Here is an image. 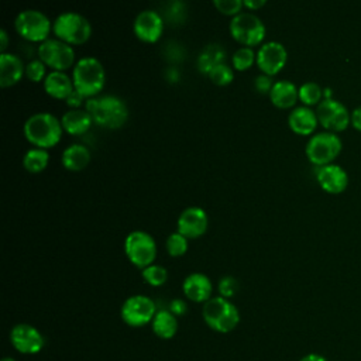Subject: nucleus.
Returning a JSON list of instances; mask_svg holds the SVG:
<instances>
[{
	"label": "nucleus",
	"mask_w": 361,
	"mask_h": 361,
	"mask_svg": "<svg viewBox=\"0 0 361 361\" xmlns=\"http://www.w3.org/2000/svg\"><path fill=\"white\" fill-rule=\"evenodd\" d=\"M39 59L52 71L65 72L71 66H75V49L72 45L58 39L48 38L38 45Z\"/></svg>",
	"instance_id": "nucleus-10"
},
{
	"label": "nucleus",
	"mask_w": 361,
	"mask_h": 361,
	"mask_svg": "<svg viewBox=\"0 0 361 361\" xmlns=\"http://www.w3.org/2000/svg\"><path fill=\"white\" fill-rule=\"evenodd\" d=\"M155 302L145 295H133L124 300L120 309L123 322L131 327H142L152 322L157 314Z\"/></svg>",
	"instance_id": "nucleus-11"
},
{
	"label": "nucleus",
	"mask_w": 361,
	"mask_h": 361,
	"mask_svg": "<svg viewBox=\"0 0 361 361\" xmlns=\"http://www.w3.org/2000/svg\"><path fill=\"white\" fill-rule=\"evenodd\" d=\"M168 310H169L172 314H175V316H183V314L186 313V310H188V305H186L185 300L176 298V299H172V300L169 302Z\"/></svg>",
	"instance_id": "nucleus-38"
},
{
	"label": "nucleus",
	"mask_w": 361,
	"mask_h": 361,
	"mask_svg": "<svg viewBox=\"0 0 361 361\" xmlns=\"http://www.w3.org/2000/svg\"><path fill=\"white\" fill-rule=\"evenodd\" d=\"M133 30L135 37L142 42H155L164 32V18L152 8L142 10L135 16Z\"/></svg>",
	"instance_id": "nucleus-15"
},
{
	"label": "nucleus",
	"mask_w": 361,
	"mask_h": 361,
	"mask_svg": "<svg viewBox=\"0 0 361 361\" xmlns=\"http://www.w3.org/2000/svg\"><path fill=\"white\" fill-rule=\"evenodd\" d=\"M49 162V154L44 148H30L23 157V166L31 173L42 172Z\"/></svg>",
	"instance_id": "nucleus-27"
},
{
	"label": "nucleus",
	"mask_w": 361,
	"mask_h": 361,
	"mask_svg": "<svg viewBox=\"0 0 361 361\" xmlns=\"http://www.w3.org/2000/svg\"><path fill=\"white\" fill-rule=\"evenodd\" d=\"M343 147L341 138L331 131H322L312 135L306 142V155L316 166L331 164Z\"/></svg>",
	"instance_id": "nucleus-9"
},
{
	"label": "nucleus",
	"mask_w": 361,
	"mask_h": 361,
	"mask_svg": "<svg viewBox=\"0 0 361 361\" xmlns=\"http://www.w3.org/2000/svg\"><path fill=\"white\" fill-rule=\"evenodd\" d=\"M188 240L185 235H182L180 233L175 231L172 234L168 235L166 241H165V248L168 251V254L171 257H180L188 251Z\"/></svg>",
	"instance_id": "nucleus-31"
},
{
	"label": "nucleus",
	"mask_w": 361,
	"mask_h": 361,
	"mask_svg": "<svg viewBox=\"0 0 361 361\" xmlns=\"http://www.w3.org/2000/svg\"><path fill=\"white\" fill-rule=\"evenodd\" d=\"M124 252L130 262L141 269L154 264L157 257V244L154 237L142 230H134L124 240Z\"/></svg>",
	"instance_id": "nucleus-8"
},
{
	"label": "nucleus",
	"mask_w": 361,
	"mask_h": 361,
	"mask_svg": "<svg viewBox=\"0 0 361 361\" xmlns=\"http://www.w3.org/2000/svg\"><path fill=\"white\" fill-rule=\"evenodd\" d=\"M269 99L272 104L278 109H289L295 106L299 99V87L290 80L282 79L274 82V86L269 92Z\"/></svg>",
	"instance_id": "nucleus-22"
},
{
	"label": "nucleus",
	"mask_w": 361,
	"mask_h": 361,
	"mask_svg": "<svg viewBox=\"0 0 361 361\" xmlns=\"http://www.w3.org/2000/svg\"><path fill=\"white\" fill-rule=\"evenodd\" d=\"M45 63L38 58V59H32L25 65V76L31 80V82H44L45 76L48 73H45Z\"/></svg>",
	"instance_id": "nucleus-33"
},
{
	"label": "nucleus",
	"mask_w": 361,
	"mask_h": 361,
	"mask_svg": "<svg viewBox=\"0 0 361 361\" xmlns=\"http://www.w3.org/2000/svg\"><path fill=\"white\" fill-rule=\"evenodd\" d=\"M182 290L185 296L196 303H206L213 293V283L207 275L202 272L189 274L182 283Z\"/></svg>",
	"instance_id": "nucleus-18"
},
{
	"label": "nucleus",
	"mask_w": 361,
	"mask_h": 361,
	"mask_svg": "<svg viewBox=\"0 0 361 361\" xmlns=\"http://www.w3.org/2000/svg\"><path fill=\"white\" fill-rule=\"evenodd\" d=\"M228 30L237 42L250 48L261 44L265 37V25L262 20L251 11H241L234 16L230 20Z\"/></svg>",
	"instance_id": "nucleus-6"
},
{
	"label": "nucleus",
	"mask_w": 361,
	"mask_h": 361,
	"mask_svg": "<svg viewBox=\"0 0 361 361\" xmlns=\"http://www.w3.org/2000/svg\"><path fill=\"white\" fill-rule=\"evenodd\" d=\"M317 123L319 120L316 111H313L309 106H296L288 116V124L290 130L300 135L312 134Z\"/></svg>",
	"instance_id": "nucleus-20"
},
{
	"label": "nucleus",
	"mask_w": 361,
	"mask_h": 361,
	"mask_svg": "<svg viewBox=\"0 0 361 361\" xmlns=\"http://www.w3.org/2000/svg\"><path fill=\"white\" fill-rule=\"evenodd\" d=\"M85 110L90 114L94 124L109 130L123 127L128 118L126 102L114 94H99L86 99Z\"/></svg>",
	"instance_id": "nucleus-1"
},
{
	"label": "nucleus",
	"mask_w": 361,
	"mask_h": 361,
	"mask_svg": "<svg viewBox=\"0 0 361 361\" xmlns=\"http://www.w3.org/2000/svg\"><path fill=\"white\" fill-rule=\"evenodd\" d=\"M213 6L226 16H237L244 7L243 0H213Z\"/></svg>",
	"instance_id": "nucleus-34"
},
{
	"label": "nucleus",
	"mask_w": 361,
	"mask_h": 361,
	"mask_svg": "<svg viewBox=\"0 0 361 361\" xmlns=\"http://www.w3.org/2000/svg\"><path fill=\"white\" fill-rule=\"evenodd\" d=\"M72 80L75 90L86 99L99 96L106 83L104 66L94 56H83L72 69Z\"/></svg>",
	"instance_id": "nucleus-3"
},
{
	"label": "nucleus",
	"mask_w": 361,
	"mask_h": 361,
	"mask_svg": "<svg viewBox=\"0 0 361 361\" xmlns=\"http://www.w3.org/2000/svg\"><path fill=\"white\" fill-rule=\"evenodd\" d=\"M224 59H226V49L220 44H209L200 51L197 56V62H196L197 69L200 73L209 75V72L214 66L224 63Z\"/></svg>",
	"instance_id": "nucleus-26"
},
{
	"label": "nucleus",
	"mask_w": 361,
	"mask_h": 361,
	"mask_svg": "<svg viewBox=\"0 0 361 361\" xmlns=\"http://www.w3.org/2000/svg\"><path fill=\"white\" fill-rule=\"evenodd\" d=\"M202 316L204 323L217 333H228L234 330L240 322L237 306L223 296H213L203 303Z\"/></svg>",
	"instance_id": "nucleus-4"
},
{
	"label": "nucleus",
	"mask_w": 361,
	"mask_h": 361,
	"mask_svg": "<svg viewBox=\"0 0 361 361\" xmlns=\"http://www.w3.org/2000/svg\"><path fill=\"white\" fill-rule=\"evenodd\" d=\"M7 47H8V34L3 28V30H0V54H4Z\"/></svg>",
	"instance_id": "nucleus-42"
},
{
	"label": "nucleus",
	"mask_w": 361,
	"mask_h": 361,
	"mask_svg": "<svg viewBox=\"0 0 361 361\" xmlns=\"http://www.w3.org/2000/svg\"><path fill=\"white\" fill-rule=\"evenodd\" d=\"M141 276L151 286H162L168 279V271L162 265L151 264L149 267L141 269Z\"/></svg>",
	"instance_id": "nucleus-30"
},
{
	"label": "nucleus",
	"mask_w": 361,
	"mask_h": 361,
	"mask_svg": "<svg viewBox=\"0 0 361 361\" xmlns=\"http://www.w3.org/2000/svg\"><path fill=\"white\" fill-rule=\"evenodd\" d=\"M178 319L175 314H172L168 309H161L157 312L151 322L152 331L157 337L162 340L172 338L178 331Z\"/></svg>",
	"instance_id": "nucleus-25"
},
{
	"label": "nucleus",
	"mask_w": 361,
	"mask_h": 361,
	"mask_svg": "<svg viewBox=\"0 0 361 361\" xmlns=\"http://www.w3.org/2000/svg\"><path fill=\"white\" fill-rule=\"evenodd\" d=\"M25 75V65L23 59L10 52L0 54V86L8 87L20 82V79Z\"/></svg>",
	"instance_id": "nucleus-19"
},
{
	"label": "nucleus",
	"mask_w": 361,
	"mask_h": 361,
	"mask_svg": "<svg viewBox=\"0 0 361 361\" xmlns=\"http://www.w3.org/2000/svg\"><path fill=\"white\" fill-rule=\"evenodd\" d=\"M42 83L45 93L59 100H65L75 90L72 76L61 71H51Z\"/></svg>",
	"instance_id": "nucleus-21"
},
{
	"label": "nucleus",
	"mask_w": 361,
	"mask_h": 361,
	"mask_svg": "<svg viewBox=\"0 0 361 361\" xmlns=\"http://www.w3.org/2000/svg\"><path fill=\"white\" fill-rule=\"evenodd\" d=\"M10 341L21 354H37L45 343L41 331L28 323L16 324L10 331Z\"/></svg>",
	"instance_id": "nucleus-14"
},
{
	"label": "nucleus",
	"mask_w": 361,
	"mask_h": 361,
	"mask_svg": "<svg viewBox=\"0 0 361 361\" xmlns=\"http://www.w3.org/2000/svg\"><path fill=\"white\" fill-rule=\"evenodd\" d=\"M243 3H244V7H247L251 11L258 10V8H261L262 6L267 4L265 0H243Z\"/></svg>",
	"instance_id": "nucleus-41"
},
{
	"label": "nucleus",
	"mask_w": 361,
	"mask_h": 361,
	"mask_svg": "<svg viewBox=\"0 0 361 361\" xmlns=\"http://www.w3.org/2000/svg\"><path fill=\"white\" fill-rule=\"evenodd\" d=\"M1 361H16V360L11 357H4V358H1Z\"/></svg>",
	"instance_id": "nucleus-44"
},
{
	"label": "nucleus",
	"mask_w": 361,
	"mask_h": 361,
	"mask_svg": "<svg viewBox=\"0 0 361 361\" xmlns=\"http://www.w3.org/2000/svg\"><path fill=\"white\" fill-rule=\"evenodd\" d=\"M257 59V54L254 52L252 48L250 47H240L238 49L234 51L233 56H231V63H233V68L235 71H247L248 68L252 66V63L255 62Z\"/></svg>",
	"instance_id": "nucleus-29"
},
{
	"label": "nucleus",
	"mask_w": 361,
	"mask_h": 361,
	"mask_svg": "<svg viewBox=\"0 0 361 361\" xmlns=\"http://www.w3.org/2000/svg\"><path fill=\"white\" fill-rule=\"evenodd\" d=\"M299 361H326V358L320 354H316V353H310V354H306L305 357H302Z\"/></svg>",
	"instance_id": "nucleus-43"
},
{
	"label": "nucleus",
	"mask_w": 361,
	"mask_h": 361,
	"mask_svg": "<svg viewBox=\"0 0 361 361\" xmlns=\"http://www.w3.org/2000/svg\"><path fill=\"white\" fill-rule=\"evenodd\" d=\"M316 179L319 185L329 193H340L348 185V175L345 169L334 162L317 166Z\"/></svg>",
	"instance_id": "nucleus-17"
},
{
	"label": "nucleus",
	"mask_w": 361,
	"mask_h": 361,
	"mask_svg": "<svg viewBox=\"0 0 361 361\" xmlns=\"http://www.w3.org/2000/svg\"><path fill=\"white\" fill-rule=\"evenodd\" d=\"M166 14H168V17L171 20L182 21L183 20V14H185V3H182V1H172V3H169Z\"/></svg>",
	"instance_id": "nucleus-37"
},
{
	"label": "nucleus",
	"mask_w": 361,
	"mask_h": 361,
	"mask_svg": "<svg viewBox=\"0 0 361 361\" xmlns=\"http://www.w3.org/2000/svg\"><path fill=\"white\" fill-rule=\"evenodd\" d=\"M65 103L71 107V109H80V106L83 103H86V97L82 96L78 90H73L66 99H65Z\"/></svg>",
	"instance_id": "nucleus-39"
},
{
	"label": "nucleus",
	"mask_w": 361,
	"mask_h": 361,
	"mask_svg": "<svg viewBox=\"0 0 361 361\" xmlns=\"http://www.w3.org/2000/svg\"><path fill=\"white\" fill-rule=\"evenodd\" d=\"M14 28L24 39L41 44L48 39L52 23L45 13L35 8H25L16 16Z\"/></svg>",
	"instance_id": "nucleus-7"
},
{
	"label": "nucleus",
	"mask_w": 361,
	"mask_h": 361,
	"mask_svg": "<svg viewBox=\"0 0 361 361\" xmlns=\"http://www.w3.org/2000/svg\"><path fill=\"white\" fill-rule=\"evenodd\" d=\"M316 116L319 123L324 128L334 133V131H341L348 126L351 114L348 113L347 107L341 102L330 97V99H323L317 104Z\"/></svg>",
	"instance_id": "nucleus-12"
},
{
	"label": "nucleus",
	"mask_w": 361,
	"mask_h": 361,
	"mask_svg": "<svg viewBox=\"0 0 361 361\" xmlns=\"http://www.w3.org/2000/svg\"><path fill=\"white\" fill-rule=\"evenodd\" d=\"M24 135L30 144L37 148H52L61 141L63 128L61 120L49 113V111H39L31 114L23 127Z\"/></svg>",
	"instance_id": "nucleus-2"
},
{
	"label": "nucleus",
	"mask_w": 361,
	"mask_h": 361,
	"mask_svg": "<svg viewBox=\"0 0 361 361\" xmlns=\"http://www.w3.org/2000/svg\"><path fill=\"white\" fill-rule=\"evenodd\" d=\"M52 31L58 39L69 45L85 44L92 35L89 20L76 11H62L52 23Z\"/></svg>",
	"instance_id": "nucleus-5"
},
{
	"label": "nucleus",
	"mask_w": 361,
	"mask_h": 361,
	"mask_svg": "<svg viewBox=\"0 0 361 361\" xmlns=\"http://www.w3.org/2000/svg\"><path fill=\"white\" fill-rule=\"evenodd\" d=\"M90 157L92 155L87 147L82 144H72L63 149L61 161L65 169L78 172L87 166V164L90 162Z\"/></svg>",
	"instance_id": "nucleus-24"
},
{
	"label": "nucleus",
	"mask_w": 361,
	"mask_h": 361,
	"mask_svg": "<svg viewBox=\"0 0 361 361\" xmlns=\"http://www.w3.org/2000/svg\"><path fill=\"white\" fill-rule=\"evenodd\" d=\"M62 128L71 135H80L85 134L90 126L93 124V120L90 114L85 109H71L61 117Z\"/></svg>",
	"instance_id": "nucleus-23"
},
{
	"label": "nucleus",
	"mask_w": 361,
	"mask_h": 361,
	"mask_svg": "<svg viewBox=\"0 0 361 361\" xmlns=\"http://www.w3.org/2000/svg\"><path fill=\"white\" fill-rule=\"evenodd\" d=\"M350 121H351V124H353L357 130H361V106L355 107V109L351 111Z\"/></svg>",
	"instance_id": "nucleus-40"
},
{
	"label": "nucleus",
	"mask_w": 361,
	"mask_h": 361,
	"mask_svg": "<svg viewBox=\"0 0 361 361\" xmlns=\"http://www.w3.org/2000/svg\"><path fill=\"white\" fill-rule=\"evenodd\" d=\"M209 79L217 85V86H226L228 83L233 82L234 79V71L231 66H228L226 62L220 63L217 66H214L210 72H209Z\"/></svg>",
	"instance_id": "nucleus-32"
},
{
	"label": "nucleus",
	"mask_w": 361,
	"mask_h": 361,
	"mask_svg": "<svg viewBox=\"0 0 361 361\" xmlns=\"http://www.w3.org/2000/svg\"><path fill=\"white\" fill-rule=\"evenodd\" d=\"M217 289H219V293L220 296L226 298V299H230L233 298L237 290H238V282L234 276H223L220 281H219V285H217Z\"/></svg>",
	"instance_id": "nucleus-35"
},
{
	"label": "nucleus",
	"mask_w": 361,
	"mask_h": 361,
	"mask_svg": "<svg viewBox=\"0 0 361 361\" xmlns=\"http://www.w3.org/2000/svg\"><path fill=\"white\" fill-rule=\"evenodd\" d=\"M209 219L206 212L202 207L190 206L186 207L178 217L176 227L178 233L185 235L186 238H199L207 230Z\"/></svg>",
	"instance_id": "nucleus-16"
},
{
	"label": "nucleus",
	"mask_w": 361,
	"mask_h": 361,
	"mask_svg": "<svg viewBox=\"0 0 361 361\" xmlns=\"http://www.w3.org/2000/svg\"><path fill=\"white\" fill-rule=\"evenodd\" d=\"M272 86H274V82H272L271 76H268V75H264V73H262V75L255 76V79H254V89H255L258 93H262V94L268 93V94H269Z\"/></svg>",
	"instance_id": "nucleus-36"
},
{
	"label": "nucleus",
	"mask_w": 361,
	"mask_h": 361,
	"mask_svg": "<svg viewBox=\"0 0 361 361\" xmlns=\"http://www.w3.org/2000/svg\"><path fill=\"white\" fill-rule=\"evenodd\" d=\"M322 96H323V89L316 82L309 80L299 86V99L300 102H303V106L319 104Z\"/></svg>",
	"instance_id": "nucleus-28"
},
{
	"label": "nucleus",
	"mask_w": 361,
	"mask_h": 361,
	"mask_svg": "<svg viewBox=\"0 0 361 361\" xmlns=\"http://www.w3.org/2000/svg\"><path fill=\"white\" fill-rule=\"evenodd\" d=\"M288 51L279 41H268L259 45L257 51L255 63L264 75L274 76L285 66Z\"/></svg>",
	"instance_id": "nucleus-13"
}]
</instances>
